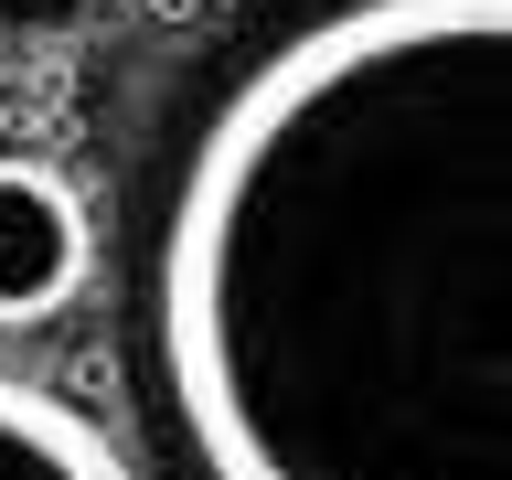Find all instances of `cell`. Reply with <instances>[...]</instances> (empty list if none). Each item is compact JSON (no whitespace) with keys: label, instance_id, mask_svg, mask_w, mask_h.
Listing matches in <instances>:
<instances>
[{"label":"cell","instance_id":"cell-1","mask_svg":"<svg viewBox=\"0 0 512 480\" xmlns=\"http://www.w3.org/2000/svg\"><path fill=\"white\" fill-rule=\"evenodd\" d=\"M203 480H512V0H310L214 86L150 256Z\"/></svg>","mask_w":512,"mask_h":480},{"label":"cell","instance_id":"cell-2","mask_svg":"<svg viewBox=\"0 0 512 480\" xmlns=\"http://www.w3.org/2000/svg\"><path fill=\"white\" fill-rule=\"evenodd\" d=\"M86 256H96V224L75 182L43 160H0V331L64 320L86 288Z\"/></svg>","mask_w":512,"mask_h":480},{"label":"cell","instance_id":"cell-3","mask_svg":"<svg viewBox=\"0 0 512 480\" xmlns=\"http://www.w3.org/2000/svg\"><path fill=\"white\" fill-rule=\"evenodd\" d=\"M0 480H128V459L107 448L96 416H75L64 395L0 374Z\"/></svg>","mask_w":512,"mask_h":480},{"label":"cell","instance_id":"cell-4","mask_svg":"<svg viewBox=\"0 0 512 480\" xmlns=\"http://www.w3.org/2000/svg\"><path fill=\"white\" fill-rule=\"evenodd\" d=\"M0 64H11V43H0Z\"/></svg>","mask_w":512,"mask_h":480}]
</instances>
